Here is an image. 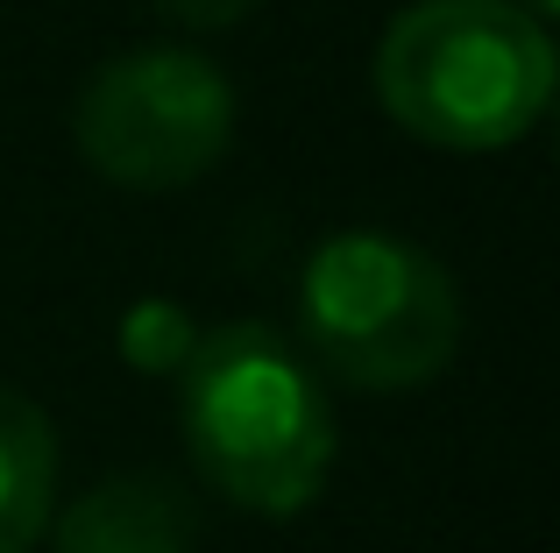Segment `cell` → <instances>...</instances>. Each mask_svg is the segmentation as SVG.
Returning <instances> with one entry per match:
<instances>
[{
  "label": "cell",
  "instance_id": "cell-6",
  "mask_svg": "<svg viewBox=\"0 0 560 553\" xmlns=\"http://www.w3.org/2000/svg\"><path fill=\"white\" fill-rule=\"evenodd\" d=\"M57 504V426L36 398L0 384V553H28Z\"/></svg>",
  "mask_w": 560,
  "mask_h": 553
},
{
  "label": "cell",
  "instance_id": "cell-4",
  "mask_svg": "<svg viewBox=\"0 0 560 553\" xmlns=\"http://www.w3.org/2000/svg\"><path fill=\"white\" fill-rule=\"evenodd\" d=\"M79 156L128 192H178L206 178L234 142V85L213 57L178 43L121 50L85 79L71 107Z\"/></svg>",
  "mask_w": 560,
  "mask_h": 553
},
{
  "label": "cell",
  "instance_id": "cell-5",
  "mask_svg": "<svg viewBox=\"0 0 560 553\" xmlns=\"http://www.w3.org/2000/svg\"><path fill=\"white\" fill-rule=\"evenodd\" d=\"M199 511L171 475H107L57 518V553H191Z\"/></svg>",
  "mask_w": 560,
  "mask_h": 553
},
{
  "label": "cell",
  "instance_id": "cell-7",
  "mask_svg": "<svg viewBox=\"0 0 560 553\" xmlns=\"http://www.w3.org/2000/svg\"><path fill=\"white\" fill-rule=\"evenodd\" d=\"M156 14H171L178 28H234L242 14H256L262 0H150Z\"/></svg>",
  "mask_w": 560,
  "mask_h": 553
},
{
  "label": "cell",
  "instance_id": "cell-2",
  "mask_svg": "<svg viewBox=\"0 0 560 553\" xmlns=\"http://www.w3.org/2000/svg\"><path fill=\"white\" fill-rule=\"evenodd\" d=\"M376 107L433 150H511L553 99V36L518 0H411L376 43Z\"/></svg>",
  "mask_w": 560,
  "mask_h": 553
},
{
  "label": "cell",
  "instance_id": "cell-3",
  "mask_svg": "<svg viewBox=\"0 0 560 553\" xmlns=\"http://www.w3.org/2000/svg\"><path fill=\"white\" fill-rule=\"evenodd\" d=\"M299 333L348 390H419L462 348V291L447 263L397 235H334L299 276Z\"/></svg>",
  "mask_w": 560,
  "mask_h": 553
},
{
  "label": "cell",
  "instance_id": "cell-8",
  "mask_svg": "<svg viewBox=\"0 0 560 553\" xmlns=\"http://www.w3.org/2000/svg\"><path fill=\"white\" fill-rule=\"evenodd\" d=\"M518 8H525V14H539V22H547V14L560 8V0H518Z\"/></svg>",
  "mask_w": 560,
  "mask_h": 553
},
{
  "label": "cell",
  "instance_id": "cell-1",
  "mask_svg": "<svg viewBox=\"0 0 560 553\" xmlns=\"http://www.w3.org/2000/svg\"><path fill=\"white\" fill-rule=\"evenodd\" d=\"M178 419L199 475L248 518H299L334 475V412L299 348L262 319L191 341Z\"/></svg>",
  "mask_w": 560,
  "mask_h": 553
}]
</instances>
